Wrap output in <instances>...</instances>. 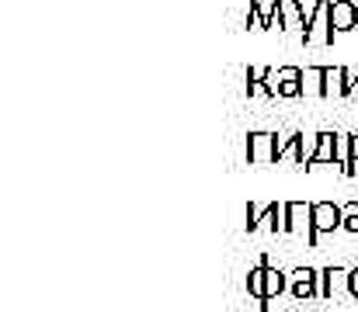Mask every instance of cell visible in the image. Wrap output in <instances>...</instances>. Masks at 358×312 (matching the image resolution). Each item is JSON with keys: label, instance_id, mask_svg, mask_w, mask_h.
<instances>
[{"label": "cell", "instance_id": "1", "mask_svg": "<svg viewBox=\"0 0 358 312\" xmlns=\"http://www.w3.org/2000/svg\"><path fill=\"white\" fill-rule=\"evenodd\" d=\"M345 225V208L334 202H313V229L306 232V243L317 246L324 232H334Z\"/></svg>", "mask_w": 358, "mask_h": 312}, {"label": "cell", "instance_id": "2", "mask_svg": "<svg viewBox=\"0 0 358 312\" xmlns=\"http://www.w3.org/2000/svg\"><path fill=\"white\" fill-rule=\"evenodd\" d=\"M282 160V142L275 132H250L247 135V163L264 167V163H278Z\"/></svg>", "mask_w": 358, "mask_h": 312}, {"label": "cell", "instance_id": "3", "mask_svg": "<svg viewBox=\"0 0 358 312\" xmlns=\"http://www.w3.org/2000/svg\"><path fill=\"white\" fill-rule=\"evenodd\" d=\"M299 42L303 45H331L334 42V31H331V0H317V10H313V17H310V24H306V31L299 35Z\"/></svg>", "mask_w": 358, "mask_h": 312}, {"label": "cell", "instance_id": "4", "mask_svg": "<svg viewBox=\"0 0 358 312\" xmlns=\"http://www.w3.org/2000/svg\"><path fill=\"white\" fill-rule=\"evenodd\" d=\"M355 73L348 66H324V98H352Z\"/></svg>", "mask_w": 358, "mask_h": 312}, {"label": "cell", "instance_id": "5", "mask_svg": "<svg viewBox=\"0 0 358 312\" xmlns=\"http://www.w3.org/2000/svg\"><path fill=\"white\" fill-rule=\"evenodd\" d=\"M338 142H341V132H317L313 135V153L306 160V167H320V163H338Z\"/></svg>", "mask_w": 358, "mask_h": 312}, {"label": "cell", "instance_id": "6", "mask_svg": "<svg viewBox=\"0 0 358 312\" xmlns=\"http://www.w3.org/2000/svg\"><path fill=\"white\" fill-rule=\"evenodd\" d=\"M289 292L296 299H317L320 295V271H313V267L289 271Z\"/></svg>", "mask_w": 358, "mask_h": 312}, {"label": "cell", "instance_id": "7", "mask_svg": "<svg viewBox=\"0 0 358 312\" xmlns=\"http://www.w3.org/2000/svg\"><path fill=\"white\" fill-rule=\"evenodd\" d=\"M358 28V3L355 0H331V31H355Z\"/></svg>", "mask_w": 358, "mask_h": 312}, {"label": "cell", "instance_id": "8", "mask_svg": "<svg viewBox=\"0 0 358 312\" xmlns=\"http://www.w3.org/2000/svg\"><path fill=\"white\" fill-rule=\"evenodd\" d=\"M310 229H313V205L285 202V225H282V232H310Z\"/></svg>", "mask_w": 358, "mask_h": 312}, {"label": "cell", "instance_id": "9", "mask_svg": "<svg viewBox=\"0 0 358 312\" xmlns=\"http://www.w3.org/2000/svg\"><path fill=\"white\" fill-rule=\"evenodd\" d=\"M247 98H257V94H268L275 98V70L271 66H247Z\"/></svg>", "mask_w": 358, "mask_h": 312}, {"label": "cell", "instance_id": "10", "mask_svg": "<svg viewBox=\"0 0 358 312\" xmlns=\"http://www.w3.org/2000/svg\"><path fill=\"white\" fill-rule=\"evenodd\" d=\"M275 98H303V70L299 66L275 70Z\"/></svg>", "mask_w": 358, "mask_h": 312}, {"label": "cell", "instance_id": "11", "mask_svg": "<svg viewBox=\"0 0 358 312\" xmlns=\"http://www.w3.org/2000/svg\"><path fill=\"white\" fill-rule=\"evenodd\" d=\"M341 285L348 288V271L345 267H324L320 271V299H334L341 292Z\"/></svg>", "mask_w": 358, "mask_h": 312}, {"label": "cell", "instance_id": "12", "mask_svg": "<svg viewBox=\"0 0 358 312\" xmlns=\"http://www.w3.org/2000/svg\"><path fill=\"white\" fill-rule=\"evenodd\" d=\"M292 160V163H299V167H306V160H310V153H306V135L303 132H292L289 139H285V146H282V160Z\"/></svg>", "mask_w": 358, "mask_h": 312}, {"label": "cell", "instance_id": "13", "mask_svg": "<svg viewBox=\"0 0 358 312\" xmlns=\"http://www.w3.org/2000/svg\"><path fill=\"white\" fill-rule=\"evenodd\" d=\"M268 257H261L257 260V267L247 274V292H250V299H257V302H264V281H268Z\"/></svg>", "mask_w": 358, "mask_h": 312}, {"label": "cell", "instance_id": "14", "mask_svg": "<svg viewBox=\"0 0 358 312\" xmlns=\"http://www.w3.org/2000/svg\"><path fill=\"white\" fill-rule=\"evenodd\" d=\"M285 288H289V274H282L278 267H268V281H264V302H261V309H268L271 299H278Z\"/></svg>", "mask_w": 358, "mask_h": 312}, {"label": "cell", "instance_id": "15", "mask_svg": "<svg viewBox=\"0 0 358 312\" xmlns=\"http://www.w3.org/2000/svg\"><path fill=\"white\" fill-rule=\"evenodd\" d=\"M303 94L324 98V66H306V73H303Z\"/></svg>", "mask_w": 358, "mask_h": 312}, {"label": "cell", "instance_id": "16", "mask_svg": "<svg viewBox=\"0 0 358 312\" xmlns=\"http://www.w3.org/2000/svg\"><path fill=\"white\" fill-rule=\"evenodd\" d=\"M345 208V232H358V202H348V205H341Z\"/></svg>", "mask_w": 358, "mask_h": 312}, {"label": "cell", "instance_id": "17", "mask_svg": "<svg viewBox=\"0 0 358 312\" xmlns=\"http://www.w3.org/2000/svg\"><path fill=\"white\" fill-rule=\"evenodd\" d=\"M261 208L264 205H254V202L247 205V222H243V225H247V232H257V229H261Z\"/></svg>", "mask_w": 358, "mask_h": 312}, {"label": "cell", "instance_id": "18", "mask_svg": "<svg viewBox=\"0 0 358 312\" xmlns=\"http://www.w3.org/2000/svg\"><path fill=\"white\" fill-rule=\"evenodd\" d=\"M348 295H352V299H358V267H352V271H348Z\"/></svg>", "mask_w": 358, "mask_h": 312}, {"label": "cell", "instance_id": "19", "mask_svg": "<svg viewBox=\"0 0 358 312\" xmlns=\"http://www.w3.org/2000/svg\"><path fill=\"white\" fill-rule=\"evenodd\" d=\"M352 163H355V170H358V132L352 135Z\"/></svg>", "mask_w": 358, "mask_h": 312}, {"label": "cell", "instance_id": "20", "mask_svg": "<svg viewBox=\"0 0 358 312\" xmlns=\"http://www.w3.org/2000/svg\"><path fill=\"white\" fill-rule=\"evenodd\" d=\"M358 94V73H355V87H352V98H355Z\"/></svg>", "mask_w": 358, "mask_h": 312}]
</instances>
